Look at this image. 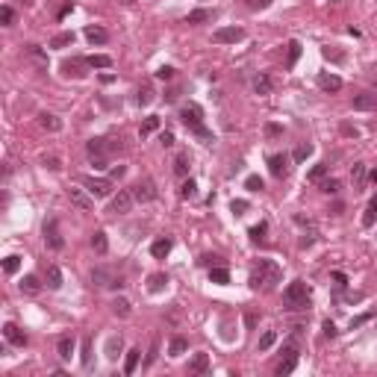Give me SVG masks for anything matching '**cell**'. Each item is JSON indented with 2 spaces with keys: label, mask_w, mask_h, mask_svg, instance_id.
Returning a JSON list of instances; mask_svg holds the SVG:
<instances>
[{
  "label": "cell",
  "mask_w": 377,
  "mask_h": 377,
  "mask_svg": "<svg viewBox=\"0 0 377 377\" xmlns=\"http://www.w3.org/2000/svg\"><path fill=\"white\" fill-rule=\"evenodd\" d=\"M280 265H277V262H274V259H259L257 265H254V268H250V289H254V292H259V289H265V292H268V289H274V283H280Z\"/></svg>",
  "instance_id": "cell-1"
},
{
  "label": "cell",
  "mask_w": 377,
  "mask_h": 377,
  "mask_svg": "<svg viewBox=\"0 0 377 377\" xmlns=\"http://www.w3.org/2000/svg\"><path fill=\"white\" fill-rule=\"evenodd\" d=\"M180 121L188 127V133H195L203 144H210V141H215V136H212L210 130H206V124H203V109H200L198 103H183L180 106Z\"/></svg>",
  "instance_id": "cell-2"
},
{
  "label": "cell",
  "mask_w": 377,
  "mask_h": 377,
  "mask_svg": "<svg viewBox=\"0 0 377 377\" xmlns=\"http://www.w3.org/2000/svg\"><path fill=\"white\" fill-rule=\"evenodd\" d=\"M283 304H286V309H292V312L306 309V306H309V289H306V283L304 280L289 283L286 292H283Z\"/></svg>",
  "instance_id": "cell-3"
},
{
  "label": "cell",
  "mask_w": 377,
  "mask_h": 377,
  "mask_svg": "<svg viewBox=\"0 0 377 377\" xmlns=\"http://www.w3.org/2000/svg\"><path fill=\"white\" fill-rule=\"evenodd\" d=\"M86 153H89L94 168H106L109 165V153H112V141L109 139H89L86 141Z\"/></svg>",
  "instance_id": "cell-4"
},
{
  "label": "cell",
  "mask_w": 377,
  "mask_h": 377,
  "mask_svg": "<svg viewBox=\"0 0 377 377\" xmlns=\"http://www.w3.org/2000/svg\"><path fill=\"white\" fill-rule=\"evenodd\" d=\"M80 183H82V188H86L92 198H106V195L112 192V180H109V177H92V174H86V177H80Z\"/></svg>",
  "instance_id": "cell-5"
},
{
  "label": "cell",
  "mask_w": 377,
  "mask_h": 377,
  "mask_svg": "<svg viewBox=\"0 0 377 377\" xmlns=\"http://www.w3.org/2000/svg\"><path fill=\"white\" fill-rule=\"evenodd\" d=\"M283 360H280V365H277V374H292L295 371V365H298V345H295V342H286V345H283Z\"/></svg>",
  "instance_id": "cell-6"
},
{
  "label": "cell",
  "mask_w": 377,
  "mask_h": 377,
  "mask_svg": "<svg viewBox=\"0 0 377 377\" xmlns=\"http://www.w3.org/2000/svg\"><path fill=\"white\" fill-rule=\"evenodd\" d=\"M133 203H136L133 192H130V188H121L115 198H112V203H109V212H112V215H127V212L133 210Z\"/></svg>",
  "instance_id": "cell-7"
},
{
  "label": "cell",
  "mask_w": 377,
  "mask_h": 377,
  "mask_svg": "<svg viewBox=\"0 0 377 377\" xmlns=\"http://www.w3.org/2000/svg\"><path fill=\"white\" fill-rule=\"evenodd\" d=\"M41 233H45V245L50 247V250H62V236H59V221L56 218H47L45 227H41Z\"/></svg>",
  "instance_id": "cell-8"
},
{
  "label": "cell",
  "mask_w": 377,
  "mask_h": 377,
  "mask_svg": "<svg viewBox=\"0 0 377 377\" xmlns=\"http://www.w3.org/2000/svg\"><path fill=\"white\" fill-rule=\"evenodd\" d=\"M130 192H133V198L139 200V203H148V200H153L156 195H159V192H156V183H153L151 177L139 180V183H136V186L130 188Z\"/></svg>",
  "instance_id": "cell-9"
},
{
  "label": "cell",
  "mask_w": 377,
  "mask_h": 377,
  "mask_svg": "<svg viewBox=\"0 0 377 377\" xmlns=\"http://www.w3.org/2000/svg\"><path fill=\"white\" fill-rule=\"evenodd\" d=\"M245 38V30L242 27H218L215 33H212V41H218V45H236V41H242Z\"/></svg>",
  "instance_id": "cell-10"
},
{
  "label": "cell",
  "mask_w": 377,
  "mask_h": 377,
  "mask_svg": "<svg viewBox=\"0 0 377 377\" xmlns=\"http://www.w3.org/2000/svg\"><path fill=\"white\" fill-rule=\"evenodd\" d=\"M92 283L94 286H112V289H121V286H124V280L115 277V274L109 268H103V265H97V268L92 271Z\"/></svg>",
  "instance_id": "cell-11"
},
{
  "label": "cell",
  "mask_w": 377,
  "mask_h": 377,
  "mask_svg": "<svg viewBox=\"0 0 377 377\" xmlns=\"http://www.w3.org/2000/svg\"><path fill=\"white\" fill-rule=\"evenodd\" d=\"M268 171L274 177H286L289 174V156H286V153H271L268 156Z\"/></svg>",
  "instance_id": "cell-12"
},
{
  "label": "cell",
  "mask_w": 377,
  "mask_h": 377,
  "mask_svg": "<svg viewBox=\"0 0 377 377\" xmlns=\"http://www.w3.org/2000/svg\"><path fill=\"white\" fill-rule=\"evenodd\" d=\"M68 198H71V203H74L77 210H82V212L94 210V198L86 195V188H68Z\"/></svg>",
  "instance_id": "cell-13"
},
{
  "label": "cell",
  "mask_w": 377,
  "mask_h": 377,
  "mask_svg": "<svg viewBox=\"0 0 377 377\" xmlns=\"http://www.w3.org/2000/svg\"><path fill=\"white\" fill-rule=\"evenodd\" d=\"M86 65H89V62H86V59H65V62H62V74H65V77H74V80H82V77H86Z\"/></svg>",
  "instance_id": "cell-14"
},
{
  "label": "cell",
  "mask_w": 377,
  "mask_h": 377,
  "mask_svg": "<svg viewBox=\"0 0 377 377\" xmlns=\"http://www.w3.org/2000/svg\"><path fill=\"white\" fill-rule=\"evenodd\" d=\"M3 336H6V342H9V345H18V348H24V345H27V333H24L18 324H12V321H6V324H3Z\"/></svg>",
  "instance_id": "cell-15"
},
{
  "label": "cell",
  "mask_w": 377,
  "mask_h": 377,
  "mask_svg": "<svg viewBox=\"0 0 377 377\" xmlns=\"http://www.w3.org/2000/svg\"><path fill=\"white\" fill-rule=\"evenodd\" d=\"M374 106H377V94H371V92H363L353 97V109H360V112H371Z\"/></svg>",
  "instance_id": "cell-16"
},
{
  "label": "cell",
  "mask_w": 377,
  "mask_h": 377,
  "mask_svg": "<svg viewBox=\"0 0 377 377\" xmlns=\"http://www.w3.org/2000/svg\"><path fill=\"white\" fill-rule=\"evenodd\" d=\"M188 371H192V374H206V371H210V357H206V353H195L192 363H188Z\"/></svg>",
  "instance_id": "cell-17"
},
{
  "label": "cell",
  "mask_w": 377,
  "mask_h": 377,
  "mask_svg": "<svg viewBox=\"0 0 377 377\" xmlns=\"http://www.w3.org/2000/svg\"><path fill=\"white\" fill-rule=\"evenodd\" d=\"M318 86H321L324 92H339L342 77H336V74H318Z\"/></svg>",
  "instance_id": "cell-18"
},
{
  "label": "cell",
  "mask_w": 377,
  "mask_h": 377,
  "mask_svg": "<svg viewBox=\"0 0 377 377\" xmlns=\"http://www.w3.org/2000/svg\"><path fill=\"white\" fill-rule=\"evenodd\" d=\"M86 38H89L92 45H106V41H109V33H106L103 27H86Z\"/></svg>",
  "instance_id": "cell-19"
},
{
  "label": "cell",
  "mask_w": 377,
  "mask_h": 377,
  "mask_svg": "<svg viewBox=\"0 0 377 377\" xmlns=\"http://www.w3.org/2000/svg\"><path fill=\"white\" fill-rule=\"evenodd\" d=\"M139 360H141V351H139V348H130V351H127V360H124V374H127V377L139 368Z\"/></svg>",
  "instance_id": "cell-20"
},
{
  "label": "cell",
  "mask_w": 377,
  "mask_h": 377,
  "mask_svg": "<svg viewBox=\"0 0 377 377\" xmlns=\"http://www.w3.org/2000/svg\"><path fill=\"white\" fill-rule=\"evenodd\" d=\"M21 292L24 295H38L41 292V280H38L35 274H27V277L21 280Z\"/></svg>",
  "instance_id": "cell-21"
},
{
  "label": "cell",
  "mask_w": 377,
  "mask_h": 377,
  "mask_svg": "<svg viewBox=\"0 0 377 377\" xmlns=\"http://www.w3.org/2000/svg\"><path fill=\"white\" fill-rule=\"evenodd\" d=\"M271 89H274V82H271L268 74H257L254 77V92L257 94H271Z\"/></svg>",
  "instance_id": "cell-22"
},
{
  "label": "cell",
  "mask_w": 377,
  "mask_h": 377,
  "mask_svg": "<svg viewBox=\"0 0 377 377\" xmlns=\"http://www.w3.org/2000/svg\"><path fill=\"white\" fill-rule=\"evenodd\" d=\"M151 254L156 259H165L168 254H171V239H156V242L151 245Z\"/></svg>",
  "instance_id": "cell-23"
},
{
  "label": "cell",
  "mask_w": 377,
  "mask_h": 377,
  "mask_svg": "<svg viewBox=\"0 0 377 377\" xmlns=\"http://www.w3.org/2000/svg\"><path fill=\"white\" fill-rule=\"evenodd\" d=\"M56 351H59L62 360H71V353H74V336H59Z\"/></svg>",
  "instance_id": "cell-24"
},
{
  "label": "cell",
  "mask_w": 377,
  "mask_h": 377,
  "mask_svg": "<svg viewBox=\"0 0 377 377\" xmlns=\"http://www.w3.org/2000/svg\"><path fill=\"white\" fill-rule=\"evenodd\" d=\"M38 124H41V130H50V133L62 130V121H59L56 115H50V112H41V115H38Z\"/></svg>",
  "instance_id": "cell-25"
},
{
  "label": "cell",
  "mask_w": 377,
  "mask_h": 377,
  "mask_svg": "<svg viewBox=\"0 0 377 377\" xmlns=\"http://www.w3.org/2000/svg\"><path fill=\"white\" fill-rule=\"evenodd\" d=\"M212 18H215L212 9H195L186 15V24H203V21H212Z\"/></svg>",
  "instance_id": "cell-26"
},
{
  "label": "cell",
  "mask_w": 377,
  "mask_h": 377,
  "mask_svg": "<svg viewBox=\"0 0 377 377\" xmlns=\"http://www.w3.org/2000/svg\"><path fill=\"white\" fill-rule=\"evenodd\" d=\"M188 165H192V159H188V153H177V159H174V174L177 177H186L188 174Z\"/></svg>",
  "instance_id": "cell-27"
},
{
  "label": "cell",
  "mask_w": 377,
  "mask_h": 377,
  "mask_svg": "<svg viewBox=\"0 0 377 377\" xmlns=\"http://www.w3.org/2000/svg\"><path fill=\"white\" fill-rule=\"evenodd\" d=\"M45 280H47V289H59V286H62V271H59L56 265H47Z\"/></svg>",
  "instance_id": "cell-28"
},
{
  "label": "cell",
  "mask_w": 377,
  "mask_h": 377,
  "mask_svg": "<svg viewBox=\"0 0 377 377\" xmlns=\"http://www.w3.org/2000/svg\"><path fill=\"white\" fill-rule=\"evenodd\" d=\"M92 247L97 250V254H106V250H109V242H106V233H103V230H94V236H92Z\"/></svg>",
  "instance_id": "cell-29"
},
{
  "label": "cell",
  "mask_w": 377,
  "mask_h": 377,
  "mask_svg": "<svg viewBox=\"0 0 377 377\" xmlns=\"http://www.w3.org/2000/svg\"><path fill=\"white\" fill-rule=\"evenodd\" d=\"M374 221H377V195L371 198V203H368V210L363 215V227H374Z\"/></svg>",
  "instance_id": "cell-30"
},
{
  "label": "cell",
  "mask_w": 377,
  "mask_h": 377,
  "mask_svg": "<svg viewBox=\"0 0 377 377\" xmlns=\"http://www.w3.org/2000/svg\"><path fill=\"white\" fill-rule=\"evenodd\" d=\"M301 59V41H289V56H286V68H295Z\"/></svg>",
  "instance_id": "cell-31"
},
{
  "label": "cell",
  "mask_w": 377,
  "mask_h": 377,
  "mask_svg": "<svg viewBox=\"0 0 377 377\" xmlns=\"http://www.w3.org/2000/svg\"><path fill=\"white\" fill-rule=\"evenodd\" d=\"M112 312H115L118 318H127L130 316V301L127 298H115V301H112Z\"/></svg>",
  "instance_id": "cell-32"
},
{
  "label": "cell",
  "mask_w": 377,
  "mask_h": 377,
  "mask_svg": "<svg viewBox=\"0 0 377 377\" xmlns=\"http://www.w3.org/2000/svg\"><path fill=\"white\" fill-rule=\"evenodd\" d=\"M186 348H188V342L183 339V336H174L171 345H168V353H171V357H180V353H186Z\"/></svg>",
  "instance_id": "cell-33"
},
{
  "label": "cell",
  "mask_w": 377,
  "mask_h": 377,
  "mask_svg": "<svg viewBox=\"0 0 377 377\" xmlns=\"http://www.w3.org/2000/svg\"><path fill=\"white\" fill-rule=\"evenodd\" d=\"M210 280L218 283V286H227V283H230V271L227 268H210Z\"/></svg>",
  "instance_id": "cell-34"
},
{
  "label": "cell",
  "mask_w": 377,
  "mask_h": 377,
  "mask_svg": "<svg viewBox=\"0 0 377 377\" xmlns=\"http://www.w3.org/2000/svg\"><path fill=\"white\" fill-rule=\"evenodd\" d=\"M121 348H124V342H121V336H112V339L106 342V357H109V360H115L118 353H121Z\"/></svg>",
  "instance_id": "cell-35"
},
{
  "label": "cell",
  "mask_w": 377,
  "mask_h": 377,
  "mask_svg": "<svg viewBox=\"0 0 377 377\" xmlns=\"http://www.w3.org/2000/svg\"><path fill=\"white\" fill-rule=\"evenodd\" d=\"M327 171H330V165H316V168H312V171H309V174H306V180H309V183H321V180H324V177H327Z\"/></svg>",
  "instance_id": "cell-36"
},
{
  "label": "cell",
  "mask_w": 377,
  "mask_h": 377,
  "mask_svg": "<svg viewBox=\"0 0 377 377\" xmlns=\"http://www.w3.org/2000/svg\"><path fill=\"white\" fill-rule=\"evenodd\" d=\"M68 45H74V33H59V35H53L50 38V47H68Z\"/></svg>",
  "instance_id": "cell-37"
},
{
  "label": "cell",
  "mask_w": 377,
  "mask_h": 377,
  "mask_svg": "<svg viewBox=\"0 0 377 377\" xmlns=\"http://www.w3.org/2000/svg\"><path fill=\"white\" fill-rule=\"evenodd\" d=\"M86 62H89V68H109V65H112V59L103 56V53H94V56H89Z\"/></svg>",
  "instance_id": "cell-38"
},
{
  "label": "cell",
  "mask_w": 377,
  "mask_h": 377,
  "mask_svg": "<svg viewBox=\"0 0 377 377\" xmlns=\"http://www.w3.org/2000/svg\"><path fill=\"white\" fill-rule=\"evenodd\" d=\"M153 130H159V118L156 115H151V118H144V124H141V130H139V136L144 139V136H151Z\"/></svg>",
  "instance_id": "cell-39"
},
{
  "label": "cell",
  "mask_w": 377,
  "mask_h": 377,
  "mask_svg": "<svg viewBox=\"0 0 377 377\" xmlns=\"http://www.w3.org/2000/svg\"><path fill=\"white\" fill-rule=\"evenodd\" d=\"M165 283H168V277H165V274H151V277H148V289H151V292H159Z\"/></svg>",
  "instance_id": "cell-40"
},
{
  "label": "cell",
  "mask_w": 377,
  "mask_h": 377,
  "mask_svg": "<svg viewBox=\"0 0 377 377\" xmlns=\"http://www.w3.org/2000/svg\"><path fill=\"white\" fill-rule=\"evenodd\" d=\"M18 268H21V257H6L3 259V271H6V274H18Z\"/></svg>",
  "instance_id": "cell-41"
},
{
  "label": "cell",
  "mask_w": 377,
  "mask_h": 377,
  "mask_svg": "<svg viewBox=\"0 0 377 377\" xmlns=\"http://www.w3.org/2000/svg\"><path fill=\"white\" fill-rule=\"evenodd\" d=\"M245 188L247 192H262V177H257V174H250V177H245Z\"/></svg>",
  "instance_id": "cell-42"
},
{
  "label": "cell",
  "mask_w": 377,
  "mask_h": 377,
  "mask_svg": "<svg viewBox=\"0 0 377 377\" xmlns=\"http://www.w3.org/2000/svg\"><path fill=\"white\" fill-rule=\"evenodd\" d=\"M351 180H353V186H363V180H365V165H363V162H357V165H353Z\"/></svg>",
  "instance_id": "cell-43"
},
{
  "label": "cell",
  "mask_w": 377,
  "mask_h": 377,
  "mask_svg": "<svg viewBox=\"0 0 377 377\" xmlns=\"http://www.w3.org/2000/svg\"><path fill=\"white\" fill-rule=\"evenodd\" d=\"M312 156V144H301V148H295V162H304Z\"/></svg>",
  "instance_id": "cell-44"
},
{
  "label": "cell",
  "mask_w": 377,
  "mask_h": 377,
  "mask_svg": "<svg viewBox=\"0 0 377 377\" xmlns=\"http://www.w3.org/2000/svg\"><path fill=\"white\" fill-rule=\"evenodd\" d=\"M318 186H321V192H327V195H336V192H339V180L327 177V180H321Z\"/></svg>",
  "instance_id": "cell-45"
},
{
  "label": "cell",
  "mask_w": 377,
  "mask_h": 377,
  "mask_svg": "<svg viewBox=\"0 0 377 377\" xmlns=\"http://www.w3.org/2000/svg\"><path fill=\"white\" fill-rule=\"evenodd\" d=\"M265 230H268V227H265V224H257V227H250V242H265Z\"/></svg>",
  "instance_id": "cell-46"
},
{
  "label": "cell",
  "mask_w": 377,
  "mask_h": 377,
  "mask_svg": "<svg viewBox=\"0 0 377 377\" xmlns=\"http://www.w3.org/2000/svg\"><path fill=\"white\" fill-rule=\"evenodd\" d=\"M277 342V333L274 330H268V333H262V339H259V351H268L271 345Z\"/></svg>",
  "instance_id": "cell-47"
},
{
  "label": "cell",
  "mask_w": 377,
  "mask_h": 377,
  "mask_svg": "<svg viewBox=\"0 0 377 377\" xmlns=\"http://www.w3.org/2000/svg\"><path fill=\"white\" fill-rule=\"evenodd\" d=\"M195 192H198V183H195V180H186V183H183V188H180V198H195Z\"/></svg>",
  "instance_id": "cell-48"
},
{
  "label": "cell",
  "mask_w": 377,
  "mask_h": 377,
  "mask_svg": "<svg viewBox=\"0 0 377 377\" xmlns=\"http://www.w3.org/2000/svg\"><path fill=\"white\" fill-rule=\"evenodd\" d=\"M136 100H139L141 106H148V103L153 100V89H151V86H141V89H139V97H136Z\"/></svg>",
  "instance_id": "cell-49"
},
{
  "label": "cell",
  "mask_w": 377,
  "mask_h": 377,
  "mask_svg": "<svg viewBox=\"0 0 377 377\" xmlns=\"http://www.w3.org/2000/svg\"><path fill=\"white\" fill-rule=\"evenodd\" d=\"M82 365H86V368L92 365V339L82 342Z\"/></svg>",
  "instance_id": "cell-50"
},
{
  "label": "cell",
  "mask_w": 377,
  "mask_h": 377,
  "mask_svg": "<svg viewBox=\"0 0 377 377\" xmlns=\"http://www.w3.org/2000/svg\"><path fill=\"white\" fill-rule=\"evenodd\" d=\"M371 318H374V312H363V316L351 318V330H353V327H363V324H368Z\"/></svg>",
  "instance_id": "cell-51"
},
{
  "label": "cell",
  "mask_w": 377,
  "mask_h": 377,
  "mask_svg": "<svg viewBox=\"0 0 377 377\" xmlns=\"http://www.w3.org/2000/svg\"><path fill=\"white\" fill-rule=\"evenodd\" d=\"M0 21H3V27H9V24L15 21V12H12V6H3V9H0Z\"/></svg>",
  "instance_id": "cell-52"
},
{
  "label": "cell",
  "mask_w": 377,
  "mask_h": 377,
  "mask_svg": "<svg viewBox=\"0 0 377 377\" xmlns=\"http://www.w3.org/2000/svg\"><path fill=\"white\" fill-rule=\"evenodd\" d=\"M245 3H247V9H254V12L268 9V6H271V0H245Z\"/></svg>",
  "instance_id": "cell-53"
},
{
  "label": "cell",
  "mask_w": 377,
  "mask_h": 377,
  "mask_svg": "<svg viewBox=\"0 0 377 377\" xmlns=\"http://www.w3.org/2000/svg\"><path fill=\"white\" fill-rule=\"evenodd\" d=\"M245 210H247V200H233V203H230V212H233V215H245Z\"/></svg>",
  "instance_id": "cell-54"
},
{
  "label": "cell",
  "mask_w": 377,
  "mask_h": 377,
  "mask_svg": "<svg viewBox=\"0 0 377 377\" xmlns=\"http://www.w3.org/2000/svg\"><path fill=\"white\" fill-rule=\"evenodd\" d=\"M265 136H268V139H277V136H283V127L280 124H265Z\"/></svg>",
  "instance_id": "cell-55"
},
{
  "label": "cell",
  "mask_w": 377,
  "mask_h": 377,
  "mask_svg": "<svg viewBox=\"0 0 377 377\" xmlns=\"http://www.w3.org/2000/svg\"><path fill=\"white\" fill-rule=\"evenodd\" d=\"M41 162H45V168H50V171H59V168H62L56 156H41Z\"/></svg>",
  "instance_id": "cell-56"
},
{
  "label": "cell",
  "mask_w": 377,
  "mask_h": 377,
  "mask_svg": "<svg viewBox=\"0 0 377 377\" xmlns=\"http://www.w3.org/2000/svg\"><path fill=\"white\" fill-rule=\"evenodd\" d=\"M159 141H162V148H171V144H174V133L162 130V133H159Z\"/></svg>",
  "instance_id": "cell-57"
},
{
  "label": "cell",
  "mask_w": 377,
  "mask_h": 377,
  "mask_svg": "<svg viewBox=\"0 0 377 377\" xmlns=\"http://www.w3.org/2000/svg\"><path fill=\"white\" fill-rule=\"evenodd\" d=\"M156 353H159V342H153V345H151V353L144 357V365H153V360H156Z\"/></svg>",
  "instance_id": "cell-58"
},
{
  "label": "cell",
  "mask_w": 377,
  "mask_h": 377,
  "mask_svg": "<svg viewBox=\"0 0 377 377\" xmlns=\"http://www.w3.org/2000/svg\"><path fill=\"white\" fill-rule=\"evenodd\" d=\"M156 77H159V80H171V77H174V68H168V65H162V68L156 71Z\"/></svg>",
  "instance_id": "cell-59"
},
{
  "label": "cell",
  "mask_w": 377,
  "mask_h": 377,
  "mask_svg": "<svg viewBox=\"0 0 377 377\" xmlns=\"http://www.w3.org/2000/svg\"><path fill=\"white\" fill-rule=\"evenodd\" d=\"M124 174H127V168H124V165H115V168L109 171V180H121Z\"/></svg>",
  "instance_id": "cell-60"
},
{
  "label": "cell",
  "mask_w": 377,
  "mask_h": 377,
  "mask_svg": "<svg viewBox=\"0 0 377 377\" xmlns=\"http://www.w3.org/2000/svg\"><path fill=\"white\" fill-rule=\"evenodd\" d=\"M336 333H339V330H336V324H333V321H324V336H327V339H333Z\"/></svg>",
  "instance_id": "cell-61"
},
{
  "label": "cell",
  "mask_w": 377,
  "mask_h": 377,
  "mask_svg": "<svg viewBox=\"0 0 377 377\" xmlns=\"http://www.w3.org/2000/svg\"><path fill=\"white\" fill-rule=\"evenodd\" d=\"M342 136H353V139H357V136H360V130L351 127V124H342Z\"/></svg>",
  "instance_id": "cell-62"
},
{
  "label": "cell",
  "mask_w": 377,
  "mask_h": 377,
  "mask_svg": "<svg viewBox=\"0 0 377 377\" xmlns=\"http://www.w3.org/2000/svg\"><path fill=\"white\" fill-rule=\"evenodd\" d=\"M333 280L339 283V286H348V277H345L342 271H333Z\"/></svg>",
  "instance_id": "cell-63"
},
{
  "label": "cell",
  "mask_w": 377,
  "mask_h": 377,
  "mask_svg": "<svg viewBox=\"0 0 377 377\" xmlns=\"http://www.w3.org/2000/svg\"><path fill=\"white\" fill-rule=\"evenodd\" d=\"M368 177H371V183H374V186H377V168H374V171H371V174H368Z\"/></svg>",
  "instance_id": "cell-64"
}]
</instances>
